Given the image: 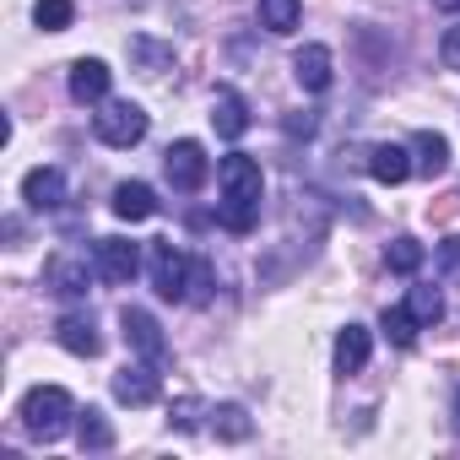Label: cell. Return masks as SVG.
Segmentation results:
<instances>
[{
  "label": "cell",
  "mask_w": 460,
  "mask_h": 460,
  "mask_svg": "<svg viewBox=\"0 0 460 460\" xmlns=\"http://www.w3.org/2000/svg\"><path fill=\"white\" fill-rule=\"evenodd\" d=\"M217 179H222L217 222L227 227V234H250V227L261 222V200H266V173H261V163L244 157V152H234V157H222Z\"/></svg>",
  "instance_id": "cell-1"
},
{
  "label": "cell",
  "mask_w": 460,
  "mask_h": 460,
  "mask_svg": "<svg viewBox=\"0 0 460 460\" xmlns=\"http://www.w3.org/2000/svg\"><path fill=\"white\" fill-rule=\"evenodd\" d=\"M71 417H76V401H71L60 385H39V390L22 395V433H28L33 444H55V438H66Z\"/></svg>",
  "instance_id": "cell-2"
},
{
  "label": "cell",
  "mask_w": 460,
  "mask_h": 460,
  "mask_svg": "<svg viewBox=\"0 0 460 460\" xmlns=\"http://www.w3.org/2000/svg\"><path fill=\"white\" fill-rule=\"evenodd\" d=\"M190 282H195V261L173 244V239H157L152 244V288L163 304H184L190 298Z\"/></svg>",
  "instance_id": "cell-3"
},
{
  "label": "cell",
  "mask_w": 460,
  "mask_h": 460,
  "mask_svg": "<svg viewBox=\"0 0 460 460\" xmlns=\"http://www.w3.org/2000/svg\"><path fill=\"white\" fill-rule=\"evenodd\" d=\"M93 136H98L103 146H136V141L146 136V109L130 103V98L103 103V109L93 114Z\"/></svg>",
  "instance_id": "cell-4"
},
{
  "label": "cell",
  "mask_w": 460,
  "mask_h": 460,
  "mask_svg": "<svg viewBox=\"0 0 460 460\" xmlns=\"http://www.w3.org/2000/svg\"><path fill=\"white\" fill-rule=\"evenodd\" d=\"M163 173H168V184H173L179 195H195V190L206 184V173H211V157H206L200 141H173V146L163 152Z\"/></svg>",
  "instance_id": "cell-5"
},
{
  "label": "cell",
  "mask_w": 460,
  "mask_h": 460,
  "mask_svg": "<svg viewBox=\"0 0 460 460\" xmlns=\"http://www.w3.org/2000/svg\"><path fill=\"white\" fill-rule=\"evenodd\" d=\"M157 390H163V374H157V363H152V358L125 363V368L114 374V401H119V406H152V401H157Z\"/></svg>",
  "instance_id": "cell-6"
},
{
  "label": "cell",
  "mask_w": 460,
  "mask_h": 460,
  "mask_svg": "<svg viewBox=\"0 0 460 460\" xmlns=\"http://www.w3.org/2000/svg\"><path fill=\"white\" fill-rule=\"evenodd\" d=\"M93 266H98L103 282H136V271H141V244H130V239H98Z\"/></svg>",
  "instance_id": "cell-7"
},
{
  "label": "cell",
  "mask_w": 460,
  "mask_h": 460,
  "mask_svg": "<svg viewBox=\"0 0 460 460\" xmlns=\"http://www.w3.org/2000/svg\"><path fill=\"white\" fill-rule=\"evenodd\" d=\"M119 331H125V341H130V352H141V358H152V363H163L168 358V341H163V325L146 314V309H119Z\"/></svg>",
  "instance_id": "cell-8"
},
{
  "label": "cell",
  "mask_w": 460,
  "mask_h": 460,
  "mask_svg": "<svg viewBox=\"0 0 460 460\" xmlns=\"http://www.w3.org/2000/svg\"><path fill=\"white\" fill-rule=\"evenodd\" d=\"M22 200H28V211H60L66 206V173L60 168H33L22 179Z\"/></svg>",
  "instance_id": "cell-9"
},
{
  "label": "cell",
  "mask_w": 460,
  "mask_h": 460,
  "mask_svg": "<svg viewBox=\"0 0 460 460\" xmlns=\"http://www.w3.org/2000/svg\"><path fill=\"white\" fill-rule=\"evenodd\" d=\"M87 282H93V271H87V261H76V255H55V261L44 266V288L60 293V298H87Z\"/></svg>",
  "instance_id": "cell-10"
},
{
  "label": "cell",
  "mask_w": 460,
  "mask_h": 460,
  "mask_svg": "<svg viewBox=\"0 0 460 460\" xmlns=\"http://www.w3.org/2000/svg\"><path fill=\"white\" fill-rule=\"evenodd\" d=\"M109 82H114V71L103 66V60H76L71 66V98L76 103H109Z\"/></svg>",
  "instance_id": "cell-11"
},
{
  "label": "cell",
  "mask_w": 460,
  "mask_h": 460,
  "mask_svg": "<svg viewBox=\"0 0 460 460\" xmlns=\"http://www.w3.org/2000/svg\"><path fill=\"white\" fill-rule=\"evenodd\" d=\"M368 352H374L368 325H341V336H336V374H341V379L363 374V368H368Z\"/></svg>",
  "instance_id": "cell-12"
},
{
  "label": "cell",
  "mask_w": 460,
  "mask_h": 460,
  "mask_svg": "<svg viewBox=\"0 0 460 460\" xmlns=\"http://www.w3.org/2000/svg\"><path fill=\"white\" fill-rule=\"evenodd\" d=\"M211 125H217V136H222V141H239V136L250 130V103H244L234 87H222V93H217V103H211Z\"/></svg>",
  "instance_id": "cell-13"
},
{
  "label": "cell",
  "mask_w": 460,
  "mask_h": 460,
  "mask_svg": "<svg viewBox=\"0 0 460 460\" xmlns=\"http://www.w3.org/2000/svg\"><path fill=\"white\" fill-rule=\"evenodd\" d=\"M293 76H298L304 93H325L331 87V49L325 44H304L293 55Z\"/></svg>",
  "instance_id": "cell-14"
},
{
  "label": "cell",
  "mask_w": 460,
  "mask_h": 460,
  "mask_svg": "<svg viewBox=\"0 0 460 460\" xmlns=\"http://www.w3.org/2000/svg\"><path fill=\"white\" fill-rule=\"evenodd\" d=\"M368 173H374L379 184H406L417 168H411L406 146H395V141H379V146H368Z\"/></svg>",
  "instance_id": "cell-15"
},
{
  "label": "cell",
  "mask_w": 460,
  "mask_h": 460,
  "mask_svg": "<svg viewBox=\"0 0 460 460\" xmlns=\"http://www.w3.org/2000/svg\"><path fill=\"white\" fill-rule=\"evenodd\" d=\"M55 336H60V347L76 352V358H98V352H103V336H98L93 314H66V320L55 325Z\"/></svg>",
  "instance_id": "cell-16"
},
{
  "label": "cell",
  "mask_w": 460,
  "mask_h": 460,
  "mask_svg": "<svg viewBox=\"0 0 460 460\" xmlns=\"http://www.w3.org/2000/svg\"><path fill=\"white\" fill-rule=\"evenodd\" d=\"M157 211V195H152V184H141V179H125V184H114V217L119 222H146Z\"/></svg>",
  "instance_id": "cell-17"
},
{
  "label": "cell",
  "mask_w": 460,
  "mask_h": 460,
  "mask_svg": "<svg viewBox=\"0 0 460 460\" xmlns=\"http://www.w3.org/2000/svg\"><path fill=\"white\" fill-rule=\"evenodd\" d=\"M206 417H211V433L227 438V444H244V438L255 433V422H250V411H244L239 401H222V406H211Z\"/></svg>",
  "instance_id": "cell-18"
},
{
  "label": "cell",
  "mask_w": 460,
  "mask_h": 460,
  "mask_svg": "<svg viewBox=\"0 0 460 460\" xmlns=\"http://www.w3.org/2000/svg\"><path fill=\"white\" fill-rule=\"evenodd\" d=\"M411 152H417V157H411V168H417V173H428V179L449 168V141H444L438 130H417V136H411Z\"/></svg>",
  "instance_id": "cell-19"
},
{
  "label": "cell",
  "mask_w": 460,
  "mask_h": 460,
  "mask_svg": "<svg viewBox=\"0 0 460 460\" xmlns=\"http://www.w3.org/2000/svg\"><path fill=\"white\" fill-rule=\"evenodd\" d=\"M261 28L266 33H277V39H288L293 28H298V17H304V0H261Z\"/></svg>",
  "instance_id": "cell-20"
},
{
  "label": "cell",
  "mask_w": 460,
  "mask_h": 460,
  "mask_svg": "<svg viewBox=\"0 0 460 460\" xmlns=\"http://www.w3.org/2000/svg\"><path fill=\"white\" fill-rule=\"evenodd\" d=\"M76 438H82V449H93V455H103V449H114V428H109V417H103L98 406H87V411H76Z\"/></svg>",
  "instance_id": "cell-21"
},
{
  "label": "cell",
  "mask_w": 460,
  "mask_h": 460,
  "mask_svg": "<svg viewBox=\"0 0 460 460\" xmlns=\"http://www.w3.org/2000/svg\"><path fill=\"white\" fill-rule=\"evenodd\" d=\"M130 60H136V71L163 76V71L173 66V49H168V44H157V39H130Z\"/></svg>",
  "instance_id": "cell-22"
},
{
  "label": "cell",
  "mask_w": 460,
  "mask_h": 460,
  "mask_svg": "<svg viewBox=\"0 0 460 460\" xmlns=\"http://www.w3.org/2000/svg\"><path fill=\"white\" fill-rule=\"evenodd\" d=\"M385 266H390V271H401V277H417V266H422V244H417L411 234L390 239V244H385Z\"/></svg>",
  "instance_id": "cell-23"
},
{
  "label": "cell",
  "mask_w": 460,
  "mask_h": 460,
  "mask_svg": "<svg viewBox=\"0 0 460 460\" xmlns=\"http://www.w3.org/2000/svg\"><path fill=\"white\" fill-rule=\"evenodd\" d=\"M379 331H385V336H390L395 347H411L422 325H417V314H411L406 304H395V309H385V314H379Z\"/></svg>",
  "instance_id": "cell-24"
},
{
  "label": "cell",
  "mask_w": 460,
  "mask_h": 460,
  "mask_svg": "<svg viewBox=\"0 0 460 460\" xmlns=\"http://www.w3.org/2000/svg\"><path fill=\"white\" fill-rule=\"evenodd\" d=\"M33 22H39L44 33H66V28L76 22V6H71V0H39V6H33Z\"/></svg>",
  "instance_id": "cell-25"
},
{
  "label": "cell",
  "mask_w": 460,
  "mask_h": 460,
  "mask_svg": "<svg viewBox=\"0 0 460 460\" xmlns=\"http://www.w3.org/2000/svg\"><path fill=\"white\" fill-rule=\"evenodd\" d=\"M406 309L417 314V325H438V320H444V298H438V288H411V293H406Z\"/></svg>",
  "instance_id": "cell-26"
},
{
  "label": "cell",
  "mask_w": 460,
  "mask_h": 460,
  "mask_svg": "<svg viewBox=\"0 0 460 460\" xmlns=\"http://www.w3.org/2000/svg\"><path fill=\"white\" fill-rule=\"evenodd\" d=\"M200 395H179L173 406H168V428H179V433H190V428H200Z\"/></svg>",
  "instance_id": "cell-27"
},
{
  "label": "cell",
  "mask_w": 460,
  "mask_h": 460,
  "mask_svg": "<svg viewBox=\"0 0 460 460\" xmlns=\"http://www.w3.org/2000/svg\"><path fill=\"white\" fill-rule=\"evenodd\" d=\"M438 271H444L449 282H460V234H449V239L438 244Z\"/></svg>",
  "instance_id": "cell-28"
},
{
  "label": "cell",
  "mask_w": 460,
  "mask_h": 460,
  "mask_svg": "<svg viewBox=\"0 0 460 460\" xmlns=\"http://www.w3.org/2000/svg\"><path fill=\"white\" fill-rule=\"evenodd\" d=\"M438 60H444L449 71H460V28H449V33H444V44H438Z\"/></svg>",
  "instance_id": "cell-29"
},
{
  "label": "cell",
  "mask_w": 460,
  "mask_h": 460,
  "mask_svg": "<svg viewBox=\"0 0 460 460\" xmlns=\"http://www.w3.org/2000/svg\"><path fill=\"white\" fill-rule=\"evenodd\" d=\"M455 211H460V190H449V195H438V200L428 206V217H433V222H444V217H455Z\"/></svg>",
  "instance_id": "cell-30"
},
{
  "label": "cell",
  "mask_w": 460,
  "mask_h": 460,
  "mask_svg": "<svg viewBox=\"0 0 460 460\" xmlns=\"http://www.w3.org/2000/svg\"><path fill=\"white\" fill-rule=\"evenodd\" d=\"M288 136H304V141H309V136H314V114H309V109L288 114Z\"/></svg>",
  "instance_id": "cell-31"
},
{
  "label": "cell",
  "mask_w": 460,
  "mask_h": 460,
  "mask_svg": "<svg viewBox=\"0 0 460 460\" xmlns=\"http://www.w3.org/2000/svg\"><path fill=\"white\" fill-rule=\"evenodd\" d=\"M438 12H449V17H460V0H433Z\"/></svg>",
  "instance_id": "cell-32"
},
{
  "label": "cell",
  "mask_w": 460,
  "mask_h": 460,
  "mask_svg": "<svg viewBox=\"0 0 460 460\" xmlns=\"http://www.w3.org/2000/svg\"><path fill=\"white\" fill-rule=\"evenodd\" d=\"M455 428H460V379H455Z\"/></svg>",
  "instance_id": "cell-33"
}]
</instances>
